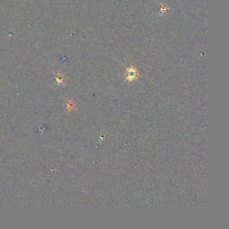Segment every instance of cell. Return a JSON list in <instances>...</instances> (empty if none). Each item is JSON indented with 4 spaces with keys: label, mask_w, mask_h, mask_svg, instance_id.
<instances>
[{
    "label": "cell",
    "mask_w": 229,
    "mask_h": 229,
    "mask_svg": "<svg viewBox=\"0 0 229 229\" xmlns=\"http://www.w3.org/2000/svg\"><path fill=\"white\" fill-rule=\"evenodd\" d=\"M138 77V72L137 70L133 67H130V68L127 69L126 71V80L127 81H133L135 79H137Z\"/></svg>",
    "instance_id": "6da1fadb"
}]
</instances>
